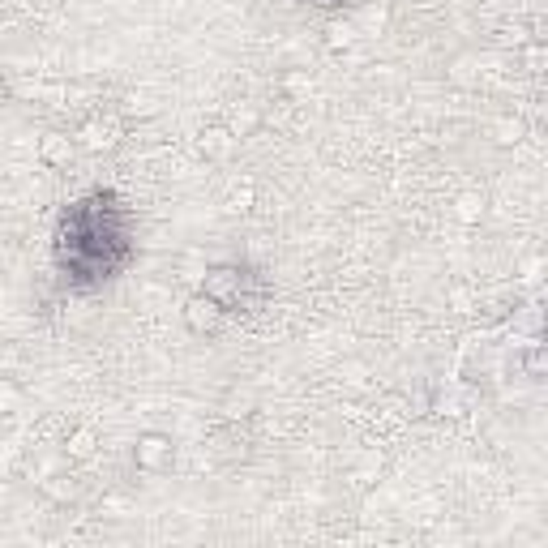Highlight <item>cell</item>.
Wrapping results in <instances>:
<instances>
[{"mask_svg": "<svg viewBox=\"0 0 548 548\" xmlns=\"http://www.w3.org/2000/svg\"><path fill=\"white\" fill-rule=\"evenodd\" d=\"M249 287H257V274H253L249 266H240V262H215V266L202 274V287H197V292L210 296L215 304H223V309L232 313V309H253Z\"/></svg>", "mask_w": 548, "mask_h": 548, "instance_id": "1", "label": "cell"}, {"mask_svg": "<svg viewBox=\"0 0 548 548\" xmlns=\"http://www.w3.org/2000/svg\"><path fill=\"white\" fill-rule=\"evenodd\" d=\"M133 467L146 476H167L176 467V437L163 429H146L133 441Z\"/></svg>", "mask_w": 548, "mask_h": 548, "instance_id": "2", "label": "cell"}, {"mask_svg": "<svg viewBox=\"0 0 548 548\" xmlns=\"http://www.w3.org/2000/svg\"><path fill=\"white\" fill-rule=\"evenodd\" d=\"M180 322H185V330L197 334V339H210V334H219V330H223L227 309H223V304H215L210 296L193 292V296L185 300V309H180Z\"/></svg>", "mask_w": 548, "mask_h": 548, "instance_id": "3", "label": "cell"}, {"mask_svg": "<svg viewBox=\"0 0 548 548\" xmlns=\"http://www.w3.org/2000/svg\"><path fill=\"white\" fill-rule=\"evenodd\" d=\"M35 155H39L43 167H52V172H56V167H69L73 159H78V137L65 133V129H48L39 137Z\"/></svg>", "mask_w": 548, "mask_h": 548, "instance_id": "4", "label": "cell"}, {"mask_svg": "<svg viewBox=\"0 0 548 548\" xmlns=\"http://www.w3.org/2000/svg\"><path fill=\"white\" fill-rule=\"evenodd\" d=\"M236 133L223 125V120H215V125H206L202 133H197V155H202L206 163H227L236 155Z\"/></svg>", "mask_w": 548, "mask_h": 548, "instance_id": "5", "label": "cell"}, {"mask_svg": "<svg viewBox=\"0 0 548 548\" xmlns=\"http://www.w3.org/2000/svg\"><path fill=\"white\" fill-rule=\"evenodd\" d=\"M120 129L112 125V120H103V116H95V120H86V125L73 133L78 137V150H90V155H103V150H112L120 137H116Z\"/></svg>", "mask_w": 548, "mask_h": 548, "instance_id": "6", "label": "cell"}, {"mask_svg": "<svg viewBox=\"0 0 548 548\" xmlns=\"http://www.w3.org/2000/svg\"><path fill=\"white\" fill-rule=\"evenodd\" d=\"M60 450H65V459L73 463H86L99 454V429L95 424H73V429L65 433V441H60Z\"/></svg>", "mask_w": 548, "mask_h": 548, "instance_id": "7", "label": "cell"}, {"mask_svg": "<svg viewBox=\"0 0 548 548\" xmlns=\"http://www.w3.org/2000/svg\"><path fill=\"white\" fill-rule=\"evenodd\" d=\"M39 493L48 501H56V506H73V501L82 497V484H78V476H43Z\"/></svg>", "mask_w": 548, "mask_h": 548, "instance_id": "8", "label": "cell"}, {"mask_svg": "<svg viewBox=\"0 0 548 548\" xmlns=\"http://www.w3.org/2000/svg\"><path fill=\"white\" fill-rule=\"evenodd\" d=\"M484 210H489V197H484L480 189H463L459 197H454V219H459L463 227H476L484 219Z\"/></svg>", "mask_w": 548, "mask_h": 548, "instance_id": "9", "label": "cell"}, {"mask_svg": "<svg viewBox=\"0 0 548 548\" xmlns=\"http://www.w3.org/2000/svg\"><path fill=\"white\" fill-rule=\"evenodd\" d=\"M223 125H227V129H232V133H236V142H245V137H253L257 129H262V112H257V108H253V103H240V108H236L232 116H227V120H223Z\"/></svg>", "mask_w": 548, "mask_h": 548, "instance_id": "10", "label": "cell"}, {"mask_svg": "<svg viewBox=\"0 0 548 548\" xmlns=\"http://www.w3.org/2000/svg\"><path fill=\"white\" fill-rule=\"evenodd\" d=\"M356 35H360L356 22L334 18V22L326 26V48H330V52H347V48H352V43H356Z\"/></svg>", "mask_w": 548, "mask_h": 548, "instance_id": "11", "label": "cell"}, {"mask_svg": "<svg viewBox=\"0 0 548 548\" xmlns=\"http://www.w3.org/2000/svg\"><path fill=\"white\" fill-rule=\"evenodd\" d=\"M523 369L531 382H540L544 377V343H527V352H523Z\"/></svg>", "mask_w": 548, "mask_h": 548, "instance_id": "12", "label": "cell"}, {"mask_svg": "<svg viewBox=\"0 0 548 548\" xmlns=\"http://www.w3.org/2000/svg\"><path fill=\"white\" fill-rule=\"evenodd\" d=\"M493 133H497V142H501V146H514V142H523L527 125H523V120H510V116H506V120H497V129H493Z\"/></svg>", "mask_w": 548, "mask_h": 548, "instance_id": "13", "label": "cell"}, {"mask_svg": "<svg viewBox=\"0 0 548 548\" xmlns=\"http://www.w3.org/2000/svg\"><path fill=\"white\" fill-rule=\"evenodd\" d=\"M253 202H257V185H253V180H245V185L232 189V206L236 210H253Z\"/></svg>", "mask_w": 548, "mask_h": 548, "instance_id": "14", "label": "cell"}, {"mask_svg": "<svg viewBox=\"0 0 548 548\" xmlns=\"http://www.w3.org/2000/svg\"><path fill=\"white\" fill-rule=\"evenodd\" d=\"M22 407V386L0 382V411H18Z\"/></svg>", "mask_w": 548, "mask_h": 548, "instance_id": "15", "label": "cell"}, {"mask_svg": "<svg viewBox=\"0 0 548 548\" xmlns=\"http://www.w3.org/2000/svg\"><path fill=\"white\" fill-rule=\"evenodd\" d=\"M300 5H313V9H339L343 0H300Z\"/></svg>", "mask_w": 548, "mask_h": 548, "instance_id": "16", "label": "cell"}, {"mask_svg": "<svg viewBox=\"0 0 548 548\" xmlns=\"http://www.w3.org/2000/svg\"><path fill=\"white\" fill-rule=\"evenodd\" d=\"M287 86H292V90H304V86H309V78H300V73H292V78H287Z\"/></svg>", "mask_w": 548, "mask_h": 548, "instance_id": "17", "label": "cell"}]
</instances>
